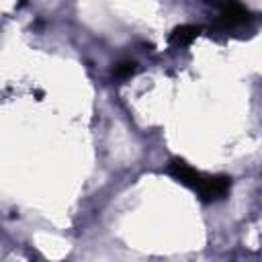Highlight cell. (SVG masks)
Wrapping results in <instances>:
<instances>
[{
	"label": "cell",
	"mask_w": 262,
	"mask_h": 262,
	"mask_svg": "<svg viewBox=\"0 0 262 262\" xmlns=\"http://www.w3.org/2000/svg\"><path fill=\"white\" fill-rule=\"evenodd\" d=\"M231 190V178L225 174H203L199 186H196V194L205 201V203H215L221 201L229 194Z\"/></svg>",
	"instance_id": "cell-1"
},
{
	"label": "cell",
	"mask_w": 262,
	"mask_h": 262,
	"mask_svg": "<svg viewBox=\"0 0 262 262\" xmlns=\"http://www.w3.org/2000/svg\"><path fill=\"white\" fill-rule=\"evenodd\" d=\"M166 170H168V174H170L174 180H178L182 186H186V188H190V190H196V186H199V182H201V178H203V172L194 170L190 164H186V162L180 160V158H172V160L168 162Z\"/></svg>",
	"instance_id": "cell-2"
},
{
	"label": "cell",
	"mask_w": 262,
	"mask_h": 262,
	"mask_svg": "<svg viewBox=\"0 0 262 262\" xmlns=\"http://www.w3.org/2000/svg\"><path fill=\"white\" fill-rule=\"evenodd\" d=\"M219 8H221V14H219L217 25L223 29H235L250 18V12L235 0H221Z\"/></svg>",
	"instance_id": "cell-3"
},
{
	"label": "cell",
	"mask_w": 262,
	"mask_h": 262,
	"mask_svg": "<svg viewBox=\"0 0 262 262\" xmlns=\"http://www.w3.org/2000/svg\"><path fill=\"white\" fill-rule=\"evenodd\" d=\"M201 33H203V27L201 25H180V27H174L172 29V33L168 37V43L174 45V47H186Z\"/></svg>",
	"instance_id": "cell-4"
},
{
	"label": "cell",
	"mask_w": 262,
	"mask_h": 262,
	"mask_svg": "<svg viewBox=\"0 0 262 262\" xmlns=\"http://www.w3.org/2000/svg\"><path fill=\"white\" fill-rule=\"evenodd\" d=\"M135 72H137V63L135 61H121V63L115 66L113 76L119 78V80H125V78H131Z\"/></svg>",
	"instance_id": "cell-5"
}]
</instances>
